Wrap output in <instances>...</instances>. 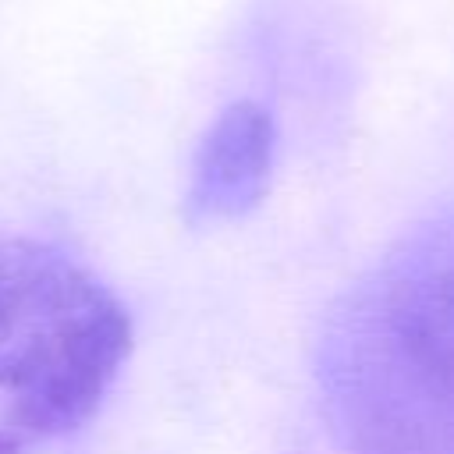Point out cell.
Segmentation results:
<instances>
[{
  "label": "cell",
  "instance_id": "1",
  "mask_svg": "<svg viewBox=\"0 0 454 454\" xmlns=\"http://www.w3.org/2000/svg\"><path fill=\"white\" fill-rule=\"evenodd\" d=\"M316 383L348 454H454V206L408 223L344 287Z\"/></svg>",
  "mask_w": 454,
  "mask_h": 454
},
{
  "label": "cell",
  "instance_id": "2",
  "mask_svg": "<svg viewBox=\"0 0 454 454\" xmlns=\"http://www.w3.org/2000/svg\"><path fill=\"white\" fill-rule=\"evenodd\" d=\"M131 351L117 294L60 248L0 238V454L82 426Z\"/></svg>",
  "mask_w": 454,
  "mask_h": 454
},
{
  "label": "cell",
  "instance_id": "3",
  "mask_svg": "<svg viewBox=\"0 0 454 454\" xmlns=\"http://www.w3.org/2000/svg\"><path fill=\"white\" fill-rule=\"evenodd\" d=\"M273 170V121L255 103H234L202 138L188 184V213L199 223L245 216Z\"/></svg>",
  "mask_w": 454,
  "mask_h": 454
}]
</instances>
